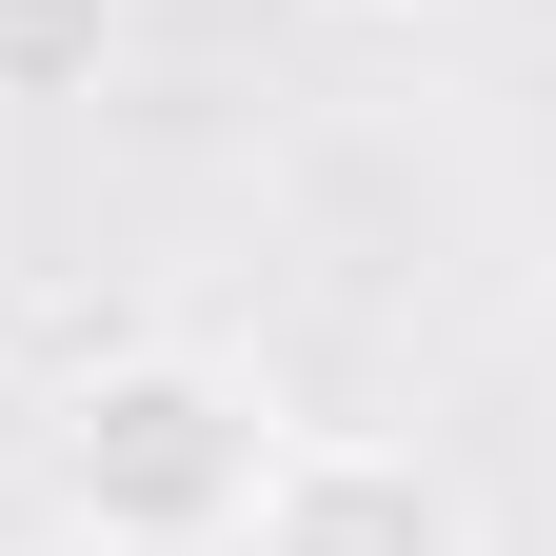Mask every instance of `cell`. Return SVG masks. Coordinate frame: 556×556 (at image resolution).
I'll return each mask as SVG.
<instances>
[{
    "label": "cell",
    "instance_id": "obj_4",
    "mask_svg": "<svg viewBox=\"0 0 556 556\" xmlns=\"http://www.w3.org/2000/svg\"><path fill=\"white\" fill-rule=\"evenodd\" d=\"M338 21H417V0H338Z\"/></svg>",
    "mask_w": 556,
    "mask_h": 556
},
{
    "label": "cell",
    "instance_id": "obj_1",
    "mask_svg": "<svg viewBox=\"0 0 556 556\" xmlns=\"http://www.w3.org/2000/svg\"><path fill=\"white\" fill-rule=\"evenodd\" d=\"M278 477V397L219 358V338H119L40 397V497L60 556H239Z\"/></svg>",
    "mask_w": 556,
    "mask_h": 556
},
{
    "label": "cell",
    "instance_id": "obj_3",
    "mask_svg": "<svg viewBox=\"0 0 556 556\" xmlns=\"http://www.w3.org/2000/svg\"><path fill=\"white\" fill-rule=\"evenodd\" d=\"M119 60V0H0V100H80Z\"/></svg>",
    "mask_w": 556,
    "mask_h": 556
},
{
    "label": "cell",
    "instance_id": "obj_2",
    "mask_svg": "<svg viewBox=\"0 0 556 556\" xmlns=\"http://www.w3.org/2000/svg\"><path fill=\"white\" fill-rule=\"evenodd\" d=\"M239 556H477V497L417 438H278Z\"/></svg>",
    "mask_w": 556,
    "mask_h": 556
},
{
    "label": "cell",
    "instance_id": "obj_5",
    "mask_svg": "<svg viewBox=\"0 0 556 556\" xmlns=\"http://www.w3.org/2000/svg\"><path fill=\"white\" fill-rule=\"evenodd\" d=\"M0 556H40V536H0Z\"/></svg>",
    "mask_w": 556,
    "mask_h": 556
}]
</instances>
